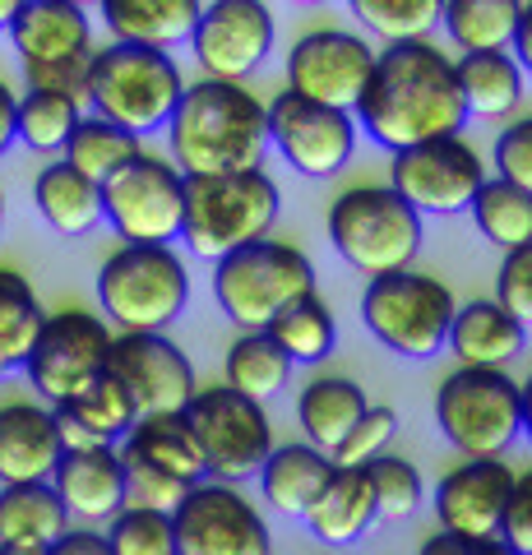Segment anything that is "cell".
<instances>
[{
    "label": "cell",
    "instance_id": "obj_12",
    "mask_svg": "<svg viewBox=\"0 0 532 555\" xmlns=\"http://www.w3.org/2000/svg\"><path fill=\"white\" fill-rule=\"evenodd\" d=\"M181 555H269V524L232 481H191L171 505Z\"/></svg>",
    "mask_w": 532,
    "mask_h": 555
},
{
    "label": "cell",
    "instance_id": "obj_22",
    "mask_svg": "<svg viewBox=\"0 0 532 555\" xmlns=\"http://www.w3.org/2000/svg\"><path fill=\"white\" fill-rule=\"evenodd\" d=\"M65 528H70V509L51 481L0 486V555H51Z\"/></svg>",
    "mask_w": 532,
    "mask_h": 555
},
{
    "label": "cell",
    "instance_id": "obj_33",
    "mask_svg": "<svg viewBox=\"0 0 532 555\" xmlns=\"http://www.w3.org/2000/svg\"><path fill=\"white\" fill-rule=\"evenodd\" d=\"M264 328L291 357V366H320V361L338 347V324L329 315V306L320 301V292H306V297L287 301Z\"/></svg>",
    "mask_w": 532,
    "mask_h": 555
},
{
    "label": "cell",
    "instance_id": "obj_19",
    "mask_svg": "<svg viewBox=\"0 0 532 555\" xmlns=\"http://www.w3.org/2000/svg\"><path fill=\"white\" fill-rule=\"evenodd\" d=\"M514 467L501 463V454L491 459H468L454 473H444L436 486V518L444 532L463 537H495L501 542V509L514 486Z\"/></svg>",
    "mask_w": 532,
    "mask_h": 555
},
{
    "label": "cell",
    "instance_id": "obj_39",
    "mask_svg": "<svg viewBox=\"0 0 532 555\" xmlns=\"http://www.w3.org/2000/svg\"><path fill=\"white\" fill-rule=\"evenodd\" d=\"M79 116L83 107L75 98L51 93V89H28L20 98V107H14V139L28 144L33 153H61Z\"/></svg>",
    "mask_w": 532,
    "mask_h": 555
},
{
    "label": "cell",
    "instance_id": "obj_43",
    "mask_svg": "<svg viewBox=\"0 0 532 555\" xmlns=\"http://www.w3.org/2000/svg\"><path fill=\"white\" fill-rule=\"evenodd\" d=\"M399 436V412L393 408H362V416L348 426V436H342L334 449H329V463L334 467H366L375 454H385L389 440Z\"/></svg>",
    "mask_w": 532,
    "mask_h": 555
},
{
    "label": "cell",
    "instance_id": "obj_46",
    "mask_svg": "<svg viewBox=\"0 0 532 555\" xmlns=\"http://www.w3.org/2000/svg\"><path fill=\"white\" fill-rule=\"evenodd\" d=\"M495 301L523 324L532 320V241L528 246H509L501 264V283H495Z\"/></svg>",
    "mask_w": 532,
    "mask_h": 555
},
{
    "label": "cell",
    "instance_id": "obj_23",
    "mask_svg": "<svg viewBox=\"0 0 532 555\" xmlns=\"http://www.w3.org/2000/svg\"><path fill=\"white\" fill-rule=\"evenodd\" d=\"M56 416L42 403H5L0 408V486L5 481H51L61 459Z\"/></svg>",
    "mask_w": 532,
    "mask_h": 555
},
{
    "label": "cell",
    "instance_id": "obj_15",
    "mask_svg": "<svg viewBox=\"0 0 532 555\" xmlns=\"http://www.w3.org/2000/svg\"><path fill=\"white\" fill-rule=\"evenodd\" d=\"M107 347H112V334L98 315H89V310H61V315H42L38 338H33L24 357V371L33 379V389L47 403H56V398L89 385L107 366Z\"/></svg>",
    "mask_w": 532,
    "mask_h": 555
},
{
    "label": "cell",
    "instance_id": "obj_49",
    "mask_svg": "<svg viewBox=\"0 0 532 555\" xmlns=\"http://www.w3.org/2000/svg\"><path fill=\"white\" fill-rule=\"evenodd\" d=\"M426 555H505L495 537H463V532H440L421 546Z\"/></svg>",
    "mask_w": 532,
    "mask_h": 555
},
{
    "label": "cell",
    "instance_id": "obj_21",
    "mask_svg": "<svg viewBox=\"0 0 532 555\" xmlns=\"http://www.w3.org/2000/svg\"><path fill=\"white\" fill-rule=\"evenodd\" d=\"M51 486L65 500L70 518H83V524H107L126 505V467L116 444L61 449L56 467H51Z\"/></svg>",
    "mask_w": 532,
    "mask_h": 555
},
{
    "label": "cell",
    "instance_id": "obj_55",
    "mask_svg": "<svg viewBox=\"0 0 532 555\" xmlns=\"http://www.w3.org/2000/svg\"><path fill=\"white\" fill-rule=\"evenodd\" d=\"M75 5H89V0H75Z\"/></svg>",
    "mask_w": 532,
    "mask_h": 555
},
{
    "label": "cell",
    "instance_id": "obj_30",
    "mask_svg": "<svg viewBox=\"0 0 532 555\" xmlns=\"http://www.w3.org/2000/svg\"><path fill=\"white\" fill-rule=\"evenodd\" d=\"M329 473H334L329 454L306 440V444H278V449H269L255 477H260V491H264V500L273 505V514L301 518L306 505L315 500V491L324 486V477H329Z\"/></svg>",
    "mask_w": 532,
    "mask_h": 555
},
{
    "label": "cell",
    "instance_id": "obj_6",
    "mask_svg": "<svg viewBox=\"0 0 532 555\" xmlns=\"http://www.w3.org/2000/svg\"><path fill=\"white\" fill-rule=\"evenodd\" d=\"M213 297L222 306V315L242 328H264L287 301L315 292V264L311 255H301L297 246L283 241H246L228 255L213 259Z\"/></svg>",
    "mask_w": 532,
    "mask_h": 555
},
{
    "label": "cell",
    "instance_id": "obj_18",
    "mask_svg": "<svg viewBox=\"0 0 532 555\" xmlns=\"http://www.w3.org/2000/svg\"><path fill=\"white\" fill-rule=\"evenodd\" d=\"M371 65L375 51L366 38L342 28H315L287 51V89L329 107H352L371 79Z\"/></svg>",
    "mask_w": 532,
    "mask_h": 555
},
{
    "label": "cell",
    "instance_id": "obj_50",
    "mask_svg": "<svg viewBox=\"0 0 532 555\" xmlns=\"http://www.w3.org/2000/svg\"><path fill=\"white\" fill-rule=\"evenodd\" d=\"M51 555H112L107 551V537H98V532H70L65 528L61 537H56V546H51Z\"/></svg>",
    "mask_w": 532,
    "mask_h": 555
},
{
    "label": "cell",
    "instance_id": "obj_32",
    "mask_svg": "<svg viewBox=\"0 0 532 555\" xmlns=\"http://www.w3.org/2000/svg\"><path fill=\"white\" fill-rule=\"evenodd\" d=\"M362 408H366V389L356 385V379H348V375H320L297 398V422L306 430V440L329 454V449L348 436V426L362 416Z\"/></svg>",
    "mask_w": 532,
    "mask_h": 555
},
{
    "label": "cell",
    "instance_id": "obj_47",
    "mask_svg": "<svg viewBox=\"0 0 532 555\" xmlns=\"http://www.w3.org/2000/svg\"><path fill=\"white\" fill-rule=\"evenodd\" d=\"M495 177L532 190V120L528 116L509 120L501 139H495Z\"/></svg>",
    "mask_w": 532,
    "mask_h": 555
},
{
    "label": "cell",
    "instance_id": "obj_44",
    "mask_svg": "<svg viewBox=\"0 0 532 555\" xmlns=\"http://www.w3.org/2000/svg\"><path fill=\"white\" fill-rule=\"evenodd\" d=\"M89 69H93V51H79V56H61V61H24V79L28 89H51L75 98L79 107H89Z\"/></svg>",
    "mask_w": 532,
    "mask_h": 555
},
{
    "label": "cell",
    "instance_id": "obj_17",
    "mask_svg": "<svg viewBox=\"0 0 532 555\" xmlns=\"http://www.w3.org/2000/svg\"><path fill=\"white\" fill-rule=\"evenodd\" d=\"M107 371L130 389L140 412H181L195 398V366L163 328H121L107 347Z\"/></svg>",
    "mask_w": 532,
    "mask_h": 555
},
{
    "label": "cell",
    "instance_id": "obj_24",
    "mask_svg": "<svg viewBox=\"0 0 532 555\" xmlns=\"http://www.w3.org/2000/svg\"><path fill=\"white\" fill-rule=\"evenodd\" d=\"M5 33L24 61H61L93 51L89 14L75 0H24L14 10V20L5 24Z\"/></svg>",
    "mask_w": 532,
    "mask_h": 555
},
{
    "label": "cell",
    "instance_id": "obj_52",
    "mask_svg": "<svg viewBox=\"0 0 532 555\" xmlns=\"http://www.w3.org/2000/svg\"><path fill=\"white\" fill-rule=\"evenodd\" d=\"M24 0H0V33H5V24L14 20V10H20Z\"/></svg>",
    "mask_w": 532,
    "mask_h": 555
},
{
    "label": "cell",
    "instance_id": "obj_10",
    "mask_svg": "<svg viewBox=\"0 0 532 555\" xmlns=\"http://www.w3.org/2000/svg\"><path fill=\"white\" fill-rule=\"evenodd\" d=\"M185 416H191L204 454V477L242 486L260 473L264 454L273 449V426L260 398L236 393L232 385L195 389V398L185 403Z\"/></svg>",
    "mask_w": 532,
    "mask_h": 555
},
{
    "label": "cell",
    "instance_id": "obj_31",
    "mask_svg": "<svg viewBox=\"0 0 532 555\" xmlns=\"http://www.w3.org/2000/svg\"><path fill=\"white\" fill-rule=\"evenodd\" d=\"M33 204L51 232L61 236H89L102 222V190L98 181H89L83 171H75L70 163H51L38 171L33 181Z\"/></svg>",
    "mask_w": 532,
    "mask_h": 555
},
{
    "label": "cell",
    "instance_id": "obj_42",
    "mask_svg": "<svg viewBox=\"0 0 532 555\" xmlns=\"http://www.w3.org/2000/svg\"><path fill=\"white\" fill-rule=\"evenodd\" d=\"M371 491H375V518H385L389 528H403L407 518H417L421 509V477L407 459L393 454H375L366 463Z\"/></svg>",
    "mask_w": 532,
    "mask_h": 555
},
{
    "label": "cell",
    "instance_id": "obj_3",
    "mask_svg": "<svg viewBox=\"0 0 532 555\" xmlns=\"http://www.w3.org/2000/svg\"><path fill=\"white\" fill-rule=\"evenodd\" d=\"M283 190L264 167L191 171L181 185V241L199 259H218L273 232Z\"/></svg>",
    "mask_w": 532,
    "mask_h": 555
},
{
    "label": "cell",
    "instance_id": "obj_29",
    "mask_svg": "<svg viewBox=\"0 0 532 555\" xmlns=\"http://www.w3.org/2000/svg\"><path fill=\"white\" fill-rule=\"evenodd\" d=\"M102 24L116 42H144V47H181L191 42V28L199 20V0H98Z\"/></svg>",
    "mask_w": 532,
    "mask_h": 555
},
{
    "label": "cell",
    "instance_id": "obj_26",
    "mask_svg": "<svg viewBox=\"0 0 532 555\" xmlns=\"http://www.w3.org/2000/svg\"><path fill=\"white\" fill-rule=\"evenodd\" d=\"M444 347H454V357L468 366H509L528 347V324L501 301H468L454 306Z\"/></svg>",
    "mask_w": 532,
    "mask_h": 555
},
{
    "label": "cell",
    "instance_id": "obj_4",
    "mask_svg": "<svg viewBox=\"0 0 532 555\" xmlns=\"http://www.w3.org/2000/svg\"><path fill=\"white\" fill-rule=\"evenodd\" d=\"M181 89H185L181 65L163 47L112 38V47L93 51L89 107L134 134H158L171 120V112H177Z\"/></svg>",
    "mask_w": 532,
    "mask_h": 555
},
{
    "label": "cell",
    "instance_id": "obj_36",
    "mask_svg": "<svg viewBox=\"0 0 532 555\" xmlns=\"http://www.w3.org/2000/svg\"><path fill=\"white\" fill-rule=\"evenodd\" d=\"M528 0H444L440 24L458 51H491L509 47V33L519 28Z\"/></svg>",
    "mask_w": 532,
    "mask_h": 555
},
{
    "label": "cell",
    "instance_id": "obj_41",
    "mask_svg": "<svg viewBox=\"0 0 532 555\" xmlns=\"http://www.w3.org/2000/svg\"><path fill=\"white\" fill-rule=\"evenodd\" d=\"M348 5L362 20V28L375 33L380 42H407L440 28L444 0H348Z\"/></svg>",
    "mask_w": 532,
    "mask_h": 555
},
{
    "label": "cell",
    "instance_id": "obj_28",
    "mask_svg": "<svg viewBox=\"0 0 532 555\" xmlns=\"http://www.w3.org/2000/svg\"><path fill=\"white\" fill-rule=\"evenodd\" d=\"M121 454H134L153 467H163L167 477L177 481H199L204 477V454H199V440H195V426L191 416L181 412H140L134 426L126 430V449Z\"/></svg>",
    "mask_w": 532,
    "mask_h": 555
},
{
    "label": "cell",
    "instance_id": "obj_35",
    "mask_svg": "<svg viewBox=\"0 0 532 555\" xmlns=\"http://www.w3.org/2000/svg\"><path fill=\"white\" fill-rule=\"evenodd\" d=\"M468 214L477 222V232H482L491 246H528L532 241V190L528 185H514L505 177L495 181H482L477 185V195L468 199Z\"/></svg>",
    "mask_w": 532,
    "mask_h": 555
},
{
    "label": "cell",
    "instance_id": "obj_5",
    "mask_svg": "<svg viewBox=\"0 0 532 555\" xmlns=\"http://www.w3.org/2000/svg\"><path fill=\"white\" fill-rule=\"evenodd\" d=\"M436 422L463 459H491L523 436V385L505 366H463L444 375L436 393Z\"/></svg>",
    "mask_w": 532,
    "mask_h": 555
},
{
    "label": "cell",
    "instance_id": "obj_1",
    "mask_svg": "<svg viewBox=\"0 0 532 555\" xmlns=\"http://www.w3.org/2000/svg\"><path fill=\"white\" fill-rule=\"evenodd\" d=\"M352 107L356 130H366L389 153L421 144V139L458 134L468 126L454 61L426 38L385 42V51L371 65L366 89L356 93Z\"/></svg>",
    "mask_w": 532,
    "mask_h": 555
},
{
    "label": "cell",
    "instance_id": "obj_2",
    "mask_svg": "<svg viewBox=\"0 0 532 555\" xmlns=\"http://www.w3.org/2000/svg\"><path fill=\"white\" fill-rule=\"evenodd\" d=\"M171 163L185 177L191 171H242L260 167L269 149V116L264 102L236 79H195L177 98L167 120Z\"/></svg>",
    "mask_w": 532,
    "mask_h": 555
},
{
    "label": "cell",
    "instance_id": "obj_11",
    "mask_svg": "<svg viewBox=\"0 0 532 555\" xmlns=\"http://www.w3.org/2000/svg\"><path fill=\"white\" fill-rule=\"evenodd\" d=\"M181 185L185 171L163 163L153 153H130V158L102 177V218L116 228L121 241H148V246H171L181 236Z\"/></svg>",
    "mask_w": 532,
    "mask_h": 555
},
{
    "label": "cell",
    "instance_id": "obj_38",
    "mask_svg": "<svg viewBox=\"0 0 532 555\" xmlns=\"http://www.w3.org/2000/svg\"><path fill=\"white\" fill-rule=\"evenodd\" d=\"M38 328H42V306L33 297L28 278L0 269V379L24 366Z\"/></svg>",
    "mask_w": 532,
    "mask_h": 555
},
{
    "label": "cell",
    "instance_id": "obj_9",
    "mask_svg": "<svg viewBox=\"0 0 532 555\" xmlns=\"http://www.w3.org/2000/svg\"><path fill=\"white\" fill-rule=\"evenodd\" d=\"M98 301L121 328H167L191 301V278L171 246L126 241L98 269Z\"/></svg>",
    "mask_w": 532,
    "mask_h": 555
},
{
    "label": "cell",
    "instance_id": "obj_54",
    "mask_svg": "<svg viewBox=\"0 0 532 555\" xmlns=\"http://www.w3.org/2000/svg\"><path fill=\"white\" fill-rule=\"evenodd\" d=\"M0 218H5V195H0Z\"/></svg>",
    "mask_w": 532,
    "mask_h": 555
},
{
    "label": "cell",
    "instance_id": "obj_45",
    "mask_svg": "<svg viewBox=\"0 0 532 555\" xmlns=\"http://www.w3.org/2000/svg\"><path fill=\"white\" fill-rule=\"evenodd\" d=\"M121 467H126V500L130 505H158V509H171L177 500L185 495V481L167 477L163 467H153L134 454H121Z\"/></svg>",
    "mask_w": 532,
    "mask_h": 555
},
{
    "label": "cell",
    "instance_id": "obj_34",
    "mask_svg": "<svg viewBox=\"0 0 532 555\" xmlns=\"http://www.w3.org/2000/svg\"><path fill=\"white\" fill-rule=\"evenodd\" d=\"M222 371H228V385L236 393L260 398V403H264V398L287 389L291 357L269 338V328H246V334L228 347V357H222Z\"/></svg>",
    "mask_w": 532,
    "mask_h": 555
},
{
    "label": "cell",
    "instance_id": "obj_16",
    "mask_svg": "<svg viewBox=\"0 0 532 555\" xmlns=\"http://www.w3.org/2000/svg\"><path fill=\"white\" fill-rule=\"evenodd\" d=\"M273 10L264 0H209L191 28L195 61L209 79H250L273 51Z\"/></svg>",
    "mask_w": 532,
    "mask_h": 555
},
{
    "label": "cell",
    "instance_id": "obj_13",
    "mask_svg": "<svg viewBox=\"0 0 532 555\" xmlns=\"http://www.w3.org/2000/svg\"><path fill=\"white\" fill-rule=\"evenodd\" d=\"M264 116L269 144L283 153L287 167H297L311 181L338 177L356 153V120L348 116V107H329V102H311L283 89L273 107H264Z\"/></svg>",
    "mask_w": 532,
    "mask_h": 555
},
{
    "label": "cell",
    "instance_id": "obj_27",
    "mask_svg": "<svg viewBox=\"0 0 532 555\" xmlns=\"http://www.w3.org/2000/svg\"><path fill=\"white\" fill-rule=\"evenodd\" d=\"M454 75H458V89H463V107L468 116H482V120H509L514 112L523 107V65L509 56L505 47H491V51H463L454 61Z\"/></svg>",
    "mask_w": 532,
    "mask_h": 555
},
{
    "label": "cell",
    "instance_id": "obj_25",
    "mask_svg": "<svg viewBox=\"0 0 532 555\" xmlns=\"http://www.w3.org/2000/svg\"><path fill=\"white\" fill-rule=\"evenodd\" d=\"M301 518L311 524V532L324 546L362 542L375 524V491H371L366 467H334Z\"/></svg>",
    "mask_w": 532,
    "mask_h": 555
},
{
    "label": "cell",
    "instance_id": "obj_8",
    "mask_svg": "<svg viewBox=\"0 0 532 555\" xmlns=\"http://www.w3.org/2000/svg\"><path fill=\"white\" fill-rule=\"evenodd\" d=\"M454 315V292L431 273H417L412 264L375 273L366 297H362V320L389 352L431 361L444 352V334H450Z\"/></svg>",
    "mask_w": 532,
    "mask_h": 555
},
{
    "label": "cell",
    "instance_id": "obj_51",
    "mask_svg": "<svg viewBox=\"0 0 532 555\" xmlns=\"http://www.w3.org/2000/svg\"><path fill=\"white\" fill-rule=\"evenodd\" d=\"M14 107H20V98H14V89L0 79V158H5L10 144H14Z\"/></svg>",
    "mask_w": 532,
    "mask_h": 555
},
{
    "label": "cell",
    "instance_id": "obj_48",
    "mask_svg": "<svg viewBox=\"0 0 532 555\" xmlns=\"http://www.w3.org/2000/svg\"><path fill=\"white\" fill-rule=\"evenodd\" d=\"M501 546L509 555H532V477H514L501 509Z\"/></svg>",
    "mask_w": 532,
    "mask_h": 555
},
{
    "label": "cell",
    "instance_id": "obj_20",
    "mask_svg": "<svg viewBox=\"0 0 532 555\" xmlns=\"http://www.w3.org/2000/svg\"><path fill=\"white\" fill-rule=\"evenodd\" d=\"M51 416H56L61 444L65 449H89V444H116L126 440V430L134 426V408L130 389L116 379L107 366H102L89 385H79L75 393H65L51 403Z\"/></svg>",
    "mask_w": 532,
    "mask_h": 555
},
{
    "label": "cell",
    "instance_id": "obj_37",
    "mask_svg": "<svg viewBox=\"0 0 532 555\" xmlns=\"http://www.w3.org/2000/svg\"><path fill=\"white\" fill-rule=\"evenodd\" d=\"M61 153H65V163H70L75 171H83L89 181H102V177H112L130 153H140V134L116 126V120H107V116H98V112L93 116L83 112Z\"/></svg>",
    "mask_w": 532,
    "mask_h": 555
},
{
    "label": "cell",
    "instance_id": "obj_53",
    "mask_svg": "<svg viewBox=\"0 0 532 555\" xmlns=\"http://www.w3.org/2000/svg\"><path fill=\"white\" fill-rule=\"evenodd\" d=\"M291 5H320V0H291Z\"/></svg>",
    "mask_w": 532,
    "mask_h": 555
},
{
    "label": "cell",
    "instance_id": "obj_40",
    "mask_svg": "<svg viewBox=\"0 0 532 555\" xmlns=\"http://www.w3.org/2000/svg\"><path fill=\"white\" fill-rule=\"evenodd\" d=\"M107 551L112 555H177L171 509L158 505H121L107 518Z\"/></svg>",
    "mask_w": 532,
    "mask_h": 555
},
{
    "label": "cell",
    "instance_id": "obj_14",
    "mask_svg": "<svg viewBox=\"0 0 532 555\" xmlns=\"http://www.w3.org/2000/svg\"><path fill=\"white\" fill-rule=\"evenodd\" d=\"M482 181H486V167L472 144H463V134L407 144L393 153V167H389V190L403 204L417 208V214H458V208H468Z\"/></svg>",
    "mask_w": 532,
    "mask_h": 555
},
{
    "label": "cell",
    "instance_id": "obj_7",
    "mask_svg": "<svg viewBox=\"0 0 532 555\" xmlns=\"http://www.w3.org/2000/svg\"><path fill=\"white\" fill-rule=\"evenodd\" d=\"M329 241L342 255V264L375 278L417 259L421 214L403 204L389 185H356L342 190L329 208Z\"/></svg>",
    "mask_w": 532,
    "mask_h": 555
}]
</instances>
